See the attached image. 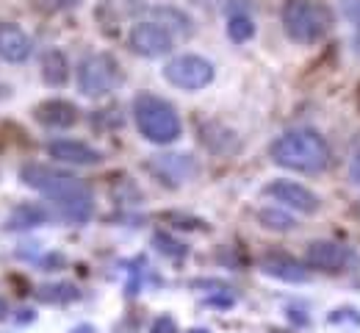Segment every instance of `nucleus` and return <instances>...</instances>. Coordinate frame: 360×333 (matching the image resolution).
Segmentation results:
<instances>
[{
  "instance_id": "17",
  "label": "nucleus",
  "mask_w": 360,
  "mask_h": 333,
  "mask_svg": "<svg viewBox=\"0 0 360 333\" xmlns=\"http://www.w3.org/2000/svg\"><path fill=\"white\" fill-rule=\"evenodd\" d=\"M258 222L264 228H269V231H294L296 228L294 217H288L286 211H280V208H261L258 211Z\"/></svg>"
},
{
  "instance_id": "12",
  "label": "nucleus",
  "mask_w": 360,
  "mask_h": 333,
  "mask_svg": "<svg viewBox=\"0 0 360 333\" xmlns=\"http://www.w3.org/2000/svg\"><path fill=\"white\" fill-rule=\"evenodd\" d=\"M34 117H36L39 125H45L50 131H64V128H72L78 122V108L72 106L70 100L53 97V100L39 103L36 111H34Z\"/></svg>"
},
{
  "instance_id": "5",
  "label": "nucleus",
  "mask_w": 360,
  "mask_h": 333,
  "mask_svg": "<svg viewBox=\"0 0 360 333\" xmlns=\"http://www.w3.org/2000/svg\"><path fill=\"white\" fill-rule=\"evenodd\" d=\"M122 81L120 64L108 53H92L78 64V89L86 97H103L114 92Z\"/></svg>"
},
{
  "instance_id": "16",
  "label": "nucleus",
  "mask_w": 360,
  "mask_h": 333,
  "mask_svg": "<svg viewBox=\"0 0 360 333\" xmlns=\"http://www.w3.org/2000/svg\"><path fill=\"white\" fill-rule=\"evenodd\" d=\"M48 208H42V206H20V208H14L11 211V217L6 220V228H11V231H25V228H36V225H45L48 222Z\"/></svg>"
},
{
  "instance_id": "7",
  "label": "nucleus",
  "mask_w": 360,
  "mask_h": 333,
  "mask_svg": "<svg viewBox=\"0 0 360 333\" xmlns=\"http://www.w3.org/2000/svg\"><path fill=\"white\" fill-rule=\"evenodd\" d=\"M128 48L136 56L158 59V56H166L175 48V36L161 22H136L131 28V34H128Z\"/></svg>"
},
{
  "instance_id": "3",
  "label": "nucleus",
  "mask_w": 360,
  "mask_h": 333,
  "mask_svg": "<svg viewBox=\"0 0 360 333\" xmlns=\"http://www.w3.org/2000/svg\"><path fill=\"white\" fill-rule=\"evenodd\" d=\"M134 120L139 134L152 145H172L183 134L178 108L152 92H142L134 97Z\"/></svg>"
},
{
  "instance_id": "2",
  "label": "nucleus",
  "mask_w": 360,
  "mask_h": 333,
  "mask_svg": "<svg viewBox=\"0 0 360 333\" xmlns=\"http://www.w3.org/2000/svg\"><path fill=\"white\" fill-rule=\"evenodd\" d=\"M272 162L294 172H322L330 164V150L324 145V139L310 131V128H299V131H288L283 136H278L269 148Z\"/></svg>"
},
{
  "instance_id": "22",
  "label": "nucleus",
  "mask_w": 360,
  "mask_h": 333,
  "mask_svg": "<svg viewBox=\"0 0 360 333\" xmlns=\"http://www.w3.org/2000/svg\"><path fill=\"white\" fill-rule=\"evenodd\" d=\"M192 333H208V331H192Z\"/></svg>"
},
{
  "instance_id": "6",
  "label": "nucleus",
  "mask_w": 360,
  "mask_h": 333,
  "mask_svg": "<svg viewBox=\"0 0 360 333\" xmlns=\"http://www.w3.org/2000/svg\"><path fill=\"white\" fill-rule=\"evenodd\" d=\"M164 78L183 89V92H200L214 81V64L203 56L186 53V56H175L166 67H164Z\"/></svg>"
},
{
  "instance_id": "4",
  "label": "nucleus",
  "mask_w": 360,
  "mask_h": 333,
  "mask_svg": "<svg viewBox=\"0 0 360 333\" xmlns=\"http://www.w3.org/2000/svg\"><path fill=\"white\" fill-rule=\"evenodd\" d=\"M280 20H283V31L288 34V39L296 45H313L324 39V34L333 25L330 8L316 0H286Z\"/></svg>"
},
{
  "instance_id": "19",
  "label": "nucleus",
  "mask_w": 360,
  "mask_h": 333,
  "mask_svg": "<svg viewBox=\"0 0 360 333\" xmlns=\"http://www.w3.org/2000/svg\"><path fill=\"white\" fill-rule=\"evenodd\" d=\"M150 333H178V323L172 320V317H158L155 323H152V328H150Z\"/></svg>"
},
{
  "instance_id": "11",
  "label": "nucleus",
  "mask_w": 360,
  "mask_h": 333,
  "mask_svg": "<svg viewBox=\"0 0 360 333\" xmlns=\"http://www.w3.org/2000/svg\"><path fill=\"white\" fill-rule=\"evenodd\" d=\"M305 261H308V267H316V269L341 272L350 261H355V255L336 242H310L305 250Z\"/></svg>"
},
{
  "instance_id": "1",
  "label": "nucleus",
  "mask_w": 360,
  "mask_h": 333,
  "mask_svg": "<svg viewBox=\"0 0 360 333\" xmlns=\"http://www.w3.org/2000/svg\"><path fill=\"white\" fill-rule=\"evenodd\" d=\"M20 180L28 189L48 197L50 206L56 208V214L67 222L80 225L94 211L92 189L70 172H62V169H53V166L45 164H22L20 166Z\"/></svg>"
},
{
  "instance_id": "8",
  "label": "nucleus",
  "mask_w": 360,
  "mask_h": 333,
  "mask_svg": "<svg viewBox=\"0 0 360 333\" xmlns=\"http://www.w3.org/2000/svg\"><path fill=\"white\" fill-rule=\"evenodd\" d=\"M264 192H266V197L283 203V206L294 208V211H302V214H316L322 208L319 194L310 192L302 183H294V180H272V183H266Z\"/></svg>"
},
{
  "instance_id": "21",
  "label": "nucleus",
  "mask_w": 360,
  "mask_h": 333,
  "mask_svg": "<svg viewBox=\"0 0 360 333\" xmlns=\"http://www.w3.org/2000/svg\"><path fill=\"white\" fill-rule=\"evenodd\" d=\"M155 245H161V253H172V255H183L186 253L183 245H178V242H172L166 236H155Z\"/></svg>"
},
{
  "instance_id": "18",
  "label": "nucleus",
  "mask_w": 360,
  "mask_h": 333,
  "mask_svg": "<svg viewBox=\"0 0 360 333\" xmlns=\"http://www.w3.org/2000/svg\"><path fill=\"white\" fill-rule=\"evenodd\" d=\"M227 36L241 45V42H250L255 36V22L247 17V14H233L230 22H227Z\"/></svg>"
},
{
  "instance_id": "14",
  "label": "nucleus",
  "mask_w": 360,
  "mask_h": 333,
  "mask_svg": "<svg viewBox=\"0 0 360 333\" xmlns=\"http://www.w3.org/2000/svg\"><path fill=\"white\" fill-rule=\"evenodd\" d=\"M261 272L269 275V278L286 281V283H305L308 281L305 267L299 261L288 258V255H264L261 258Z\"/></svg>"
},
{
  "instance_id": "15",
  "label": "nucleus",
  "mask_w": 360,
  "mask_h": 333,
  "mask_svg": "<svg viewBox=\"0 0 360 333\" xmlns=\"http://www.w3.org/2000/svg\"><path fill=\"white\" fill-rule=\"evenodd\" d=\"M42 78L48 86H64L70 78V64H67V56L62 50H48L42 56Z\"/></svg>"
},
{
  "instance_id": "9",
  "label": "nucleus",
  "mask_w": 360,
  "mask_h": 333,
  "mask_svg": "<svg viewBox=\"0 0 360 333\" xmlns=\"http://www.w3.org/2000/svg\"><path fill=\"white\" fill-rule=\"evenodd\" d=\"M48 156L56 159V162H64V164L75 166H94L103 162V153L86 142H78V139H53L48 142Z\"/></svg>"
},
{
  "instance_id": "20",
  "label": "nucleus",
  "mask_w": 360,
  "mask_h": 333,
  "mask_svg": "<svg viewBox=\"0 0 360 333\" xmlns=\"http://www.w3.org/2000/svg\"><path fill=\"white\" fill-rule=\"evenodd\" d=\"M341 8H344L347 20H352L355 25H360V0H341Z\"/></svg>"
},
{
  "instance_id": "13",
  "label": "nucleus",
  "mask_w": 360,
  "mask_h": 333,
  "mask_svg": "<svg viewBox=\"0 0 360 333\" xmlns=\"http://www.w3.org/2000/svg\"><path fill=\"white\" fill-rule=\"evenodd\" d=\"M147 166L166 183H183V180H189L200 172V166L194 164L189 156H152Z\"/></svg>"
},
{
  "instance_id": "10",
  "label": "nucleus",
  "mask_w": 360,
  "mask_h": 333,
  "mask_svg": "<svg viewBox=\"0 0 360 333\" xmlns=\"http://www.w3.org/2000/svg\"><path fill=\"white\" fill-rule=\"evenodd\" d=\"M34 53V39L17 22H0V59L8 64H22Z\"/></svg>"
}]
</instances>
